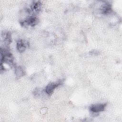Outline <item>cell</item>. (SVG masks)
<instances>
[{"label": "cell", "instance_id": "277c9868", "mask_svg": "<svg viewBox=\"0 0 122 122\" xmlns=\"http://www.w3.org/2000/svg\"><path fill=\"white\" fill-rule=\"evenodd\" d=\"M27 42L23 40H20L17 42V49L20 52H23L27 48Z\"/></svg>", "mask_w": 122, "mask_h": 122}, {"label": "cell", "instance_id": "7a4b0ae2", "mask_svg": "<svg viewBox=\"0 0 122 122\" xmlns=\"http://www.w3.org/2000/svg\"><path fill=\"white\" fill-rule=\"evenodd\" d=\"M106 106L105 103H96L92 105L90 107V110L93 113H98L103 111Z\"/></svg>", "mask_w": 122, "mask_h": 122}, {"label": "cell", "instance_id": "5b68a950", "mask_svg": "<svg viewBox=\"0 0 122 122\" xmlns=\"http://www.w3.org/2000/svg\"><path fill=\"white\" fill-rule=\"evenodd\" d=\"M15 74L18 77H21L22 75H23V69L20 67H18L15 69Z\"/></svg>", "mask_w": 122, "mask_h": 122}, {"label": "cell", "instance_id": "6da1fadb", "mask_svg": "<svg viewBox=\"0 0 122 122\" xmlns=\"http://www.w3.org/2000/svg\"><path fill=\"white\" fill-rule=\"evenodd\" d=\"M62 83V81L60 80L56 82H51L49 83L45 88V92L49 95L51 94L53 92L54 90L59 86L61 85Z\"/></svg>", "mask_w": 122, "mask_h": 122}, {"label": "cell", "instance_id": "3957f363", "mask_svg": "<svg viewBox=\"0 0 122 122\" xmlns=\"http://www.w3.org/2000/svg\"><path fill=\"white\" fill-rule=\"evenodd\" d=\"M112 10L111 6L110 3L105 2L103 3L100 9V11L102 14L107 15L111 13Z\"/></svg>", "mask_w": 122, "mask_h": 122}]
</instances>
